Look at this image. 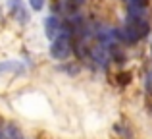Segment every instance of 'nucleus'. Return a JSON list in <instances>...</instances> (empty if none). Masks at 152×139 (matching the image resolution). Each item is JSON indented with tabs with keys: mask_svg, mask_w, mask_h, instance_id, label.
I'll use <instances>...</instances> for the list:
<instances>
[{
	"mask_svg": "<svg viewBox=\"0 0 152 139\" xmlns=\"http://www.w3.org/2000/svg\"><path fill=\"white\" fill-rule=\"evenodd\" d=\"M29 6L33 8L35 12H41L45 8V0H29Z\"/></svg>",
	"mask_w": 152,
	"mask_h": 139,
	"instance_id": "nucleus-7",
	"label": "nucleus"
},
{
	"mask_svg": "<svg viewBox=\"0 0 152 139\" xmlns=\"http://www.w3.org/2000/svg\"><path fill=\"white\" fill-rule=\"evenodd\" d=\"M115 33H118L119 41L133 45V43H139L141 39H145L146 35L150 33V23H148V19H131V18H127L125 25H123L121 29H115Z\"/></svg>",
	"mask_w": 152,
	"mask_h": 139,
	"instance_id": "nucleus-1",
	"label": "nucleus"
},
{
	"mask_svg": "<svg viewBox=\"0 0 152 139\" xmlns=\"http://www.w3.org/2000/svg\"><path fill=\"white\" fill-rule=\"evenodd\" d=\"M8 8H10L12 18L18 23L29 21V14H27V8H25V4H23V0H8Z\"/></svg>",
	"mask_w": 152,
	"mask_h": 139,
	"instance_id": "nucleus-3",
	"label": "nucleus"
},
{
	"mask_svg": "<svg viewBox=\"0 0 152 139\" xmlns=\"http://www.w3.org/2000/svg\"><path fill=\"white\" fill-rule=\"evenodd\" d=\"M25 70L21 62H15V60H8L0 64V71H14V74H21Z\"/></svg>",
	"mask_w": 152,
	"mask_h": 139,
	"instance_id": "nucleus-6",
	"label": "nucleus"
},
{
	"mask_svg": "<svg viewBox=\"0 0 152 139\" xmlns=\"http://www.w3.org/2000/svg\"><path fill=\"white\" fill-rule=\"evenodd\" d=\"M83 2H85V0H58L60 8L69 15H75V12L83 6Z\"/></svg>",
	"mask_w": 152,
	"mask_h": 139,
	"instance_id": "nucleus-5",
	"label": "nucleus"
},
{
	"mask_svg": "<svg viewBox=\"0 0 152 139\" xmlns=\"http://www.w3.org/2000/svg\"><path fill=\"white\" fill-rule=\"evenodd\" d=\"M0 139H8V137H0Z\"/></svg>",
	"mask_w": 152,
	"mask_h": 139,
	"instance_id": "nucleus-8",
	"label": "nucleus"
},
{
	"mask_svg": "<svg viewBox=\"0 0 152 139\" xmlns=\"http://www.w3.org/2000/svg\"><path fill=\"white\" fill-rule=\"evenodd\" d=\"M71 46H73L71 45V31L64 27V31L50 45V56L54 58V60H66L71 54Z\"/></svg>",
	"mask_w": 152,
	"mask_h": 139,
	"instance_id": "nucleus-2",
	"label": "nucleus"
},
{
	"mask_svg": "<svg viewBox=\"0 0 152 139\" xmlns=\"http://www.w3.org/2000/svg\"><path fill=\"white\" fill-rule=\"evenodd\" d=\"M62 31H64V25L56 15H48V18L45 19V35H46V39L54 41Z\"/></svg>",
	"mask_w": 152,
	"mask_h": 139,
	"instance_id": "nucleus-4",
	"label": "nucleus"
}]
</instances>
